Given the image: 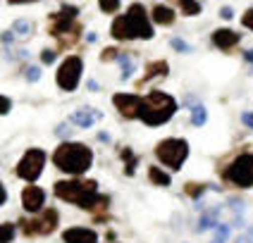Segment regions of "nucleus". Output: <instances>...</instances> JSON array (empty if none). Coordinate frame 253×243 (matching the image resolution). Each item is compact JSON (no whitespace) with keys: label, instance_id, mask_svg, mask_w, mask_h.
Returning <instances> with one entry per match:
<instances>
[{"label":"nucleus","instance_id":"37","mask_svg":"<svg viewBox=\"0 0 253 243\" xmlns=\"http://www.w3.org/2000/svg\"><path fill=\"white\" fill-rule=\"evenodd\" d=\"M244 60H246L249 65H253V48H251V50H246V53H244Z\"/></svg>","mask_w":253,"mask_h":243},{"label":"nucleus","instance_id":"34","mask_svg":"<svg viewBox=\"0 0 253 243\" xmlns=\"http://www.w3.org/2000/svg\"><path fill=\"white\" fill-rule=\"evenodd\" d=\"M220 17H222V19H232V17H234V10H232V7H222V10H220Z\"/></svg>","mask_w":253,"mask_h":243},{"label":"nucleus","instance_id":"6","mask_svg":"<svg viewBox=\"0 0 253 243\" xmlns=\"http://www.w3.org/2000/svg\"><path fill=\"white\" fill-rule=\"evenodd\" d=\"M222 179L237 188H253V153H241L234 157L222 172Z\"/></svg>","mask_w":253,"mask_h":243},{"label":"nucleus","instance_id":"8","mask_svg":"<svg viewBox=\"0 0 253 243\" xmlns=\"http://www.w3.org/2000/svg\"><path fill=\"white\" fill-rule=\"evenodd\" d=\"M82 74H84V60L79 55H67L55 71V84L65 91L72 93L77 91V86L82 84Z\"/></svg>","mask_w":253,"mask_h":243},{"label":"nucleus","instance_id":"31","mask_svg":"<svg viewBox=\"0 0 253 243\" xmlns=\"http://www.w3.org/2000/svg\"><path fill=\"white\" fill-rule=\"evenodd\" d=\"M10 110H12V100L0 93V114H7Z\"/></svg>","mask_w":253,"mask_h":243},{"label":"nucleus","instance_id":"29","mask_svg":"<svg viewBox=\"0 0 253 243\" xmlns=\"http://www.w3.org/2000/svg\"><path fill=\"white\" fill-rule=\"evenodd\" d=\"M55 60H57V50H50V48H45V50L41 53V62H43V65H53Z\"/></svg>","mask_w":253,"mask_h":243},{"label":"nucleus","instance_id":"27","mask_svg":"<svg viewBox=\"0 0 253 243\" xmlns=\"http://www.w3.org/2000/svg\"><path fill=\"white\" fill-rule=\"evenodd\" d=\"M120 5H122V0H98L100 12H105V14H115L120 10Z\"/></svg>","mask_w":253,"mask_h":243},{"label":"nucleus","instance_id":"3","mask_svg":"<svg viewBox=\"0 0 253 243\" xmlns=\"http://www.w3.org/2000/svg\"><path fill=\"white\" fill-rule=\"evenodd\" d=\"M53 193H55L60 200L72 203V205H77V208H82V210H91V212H93L96 203L100 200L98 181H93V179H79V176L55 181Z\"/></svg>","mask_w":253,"mask_h":243},{"label":"nucleus","instance_id":"7","mask_svg":"<svg viewBox=\"0 0 253 243\" xmlns=\"http://www.w3.org/2000/svg\"><path fill=\"white\" fill-rule=\"evenodd\" d=\"M57 222H60V212L55 208H48V210H41L39 217H24L17 224L24 236H48L57 229Z\"/></svg>","mask_w":253,"mask_h":243},{"label":"nucleus","instance_id":"23","mask_svg":"<svg viewBox=\"0 0 253 243\" xmlns=\"http://www.w3.org/2000/svg\"><path fill=\"white\" fill-rule=\"evenodd\" d=\"M179 7H182V12L186 14V17H198L201 10H203L198 0H179Z\"/></svg>","mask_w":253,"mask_h":243},{"label":"nucleus","instance_id":"22","mask_svg":"<svg viewBox=\"0 0 253 243\" xmlns=\"http://www.w3.org/2000/svg\"><path fill=\"white\" fill-rule=\"evenodd\" d=\"M211 188V184H201V181H189V184L184 186V193L186 196H191V198H201L206 191Z\"/></svg>","mask_w":253,"mask_h":243},{"label":"nucleus","instance_id":"28","mask_svg":"<svg viewBox=\"0 0 253 243\" xmlns=\"http://www.w3.org/2000/svg\"><path fill=\"white\" fill-rule=\"evenodd\" d=\"M120 53H122V50H117V48H105V50L100 53V60H103V62H113V60L117 62Z\"/></svg>","mask_w":253,"mask_h":243},{"label":"nucleus","instance_id":"5","mask_svg":"<svg viewBox=\"0 0 253 243\" xmlns=\"http://www.w3.org/2000/svg\"><path fill=\"white\" fill-rule=\"evenodd\" d=\"M155 157L168 170L179 172L182 165L186 162V157H189V143L184 141V139H172V136L163 139V141L155 145Z\"/></svg>","mask_w":253,"mask_h":243},{"label":"nucleus","instance_id":"33","mask_svg":"<svg viewBox=\"0 0 253 243\" xmlns=\"http://www.w3.org/2000/svg\"><path fill=\"white\" fill-rule=\"evenodd\" d=\"M241 122L246 124V129H253V110H251V112H244V117H241Z\"/></svg>","mask_w":253,"mask_h":243},{"label":"nucleus","instance_id":"12","mask_svg":"<svg viewBox=\"0 0 253 243\" xmlns=\"http://www.w3.org/2000/svg\"><path fill=\"white\" fill-rule=\"evenodd\" d=\"M43 205H45V191L41 186H34V184L24 186V191H22V208L29 214H39L43 210Z\"/></svg>","mask_w":253,"mask_h":243},{"label":"nucleus","instance_id":"11","mask_svg":"<svg viewBox=\"0 0 253 243\" xmlns=\"http://www.w3.org/2000/svg\"><path fill=\"white\" fill-rule=\"evenodd\" d=\"M113 105L120 110V114H122L125 119H139V110H141L139 93H115Z\"/></svg>","mask_w":253,"mask_h":243},{"label":"nucleus","instance_id":"16","mask_svg":"<svg viewBox=\"0 0 253 243\" xmlns=\"http://www.w3.org/2000/svg\"><path fill=\"white\" fill-rule=\"evenodd\" d=\"M174 19H177V14H174V10H172L169 5H153V10H151V22H153V24L172 27Z\"/></svg>","mask_w":253,"mask_h":243},{"label":"nucleus","instance_id":"19","mask_svg":"<svg viewBox=\"0 0 253 243\" xmlns=\"http://www.w3.org/2000/svg\"><path fill=\"white\" fill-rule=\"evenodd\" d=\"M120 157H122V162H125V174L126 176H134V174H136V165H139V157L134 155L129 148H122V150H120Z\"/></svg>","mask_w":253,"mask_h":243},{"label":"nucleus","instance_id":"18","mask_svg":"<svg viewBox=\"0 0 253 243\" xmlns=\"http://www.w3.org/2000/svg\"><path fill=\"white\" fill-rule=\"evenodd\" d=\"M117 62H120V67H122V79H125V81L131 79V74L136 69V60H134V55H131V53H120Z\"/></svg>","mask_w":253,"mask_h":243},{"label":"nucleus","instance_id":"20","mask_svg":"<svg viewBox=\"0 0 253 243\" xmlns=\"http://www.w3.org/2000/svg\"><path fill=\"white\" fill-rule=\"evenodd\" d=\"M148 179L153 181V186H169V174L163 172L160 167H155V165L148 167Z\"/></svg>","mask_w":253,"mask_h":243},{"label":"nucleus","instance_id":"36","mask_svg":"<svg viewBox=\"0 0 253 243\" xmlns=\"http://www.w3.org/2000/svg\"><path fill=\"white\" fill-rule=\"evenodd\" d=\"M10 5H29V2H39V0H7Z\"/></svg>","mask_w":253,"mask_h":243},{"label":"nucleus","instance_id":"9","mask_svg":"<svg viewBox=\"0 0 253 243\" xmlns=\"http://www.w3.org/2000/svg\"><path fill=\"white\" fill-rule=\"evenodd\" d=\"M77 14H79V7L77 5H62L57 12H53L48 17V34L53 38H60L65 34H72V31H79L82 24L77 22Z\"/></svg>","mask_w":253,"mask_h":243},{"label":"nucleus","instance_id":"10","mask_svg":"<svg viewBox=\"0 0 253 243\" xmlns=\"http://www.w3.org/2000/svg\"><path fill=\"white\" fill-rule=\"evenodd\" d=\"M45 160H48L45 150H41V148H29L27 153L22 155V160L17 162V176L24 179L27 184H34L43 174Z\"/></svg>","mask_w":253,"mask_h":243},{"label":"nucleus","instance_id":"26","mask_svg":"<svg viewBox=\"0 0 253 243\" xmlns=\"http://www.w3.org/2000/svg\"><path fill=\"white\" fill-rule=\"evenodd\" d=\"M169 45H172V50H177V53H182V55H189V53H194V45H191V43H186L184 38H179V36L169 38Z\"/></svg>","mask_w":253,"mask_h":243},{"label":"nucleus","instance_id":"13","mask_svg":"<svg viewBox=\"0 0 253 243\" xmlns=\"http://www.w3.org/2000/svg\"><path fill=\"white\" fill-rule=\"evenodd\" d=\"M211 38H212V45H215L217 50H232L234 45H239L241 34L229 27H222V29H215Z\"/></svg>","mask_w":253,"mask_h":243},{"label":"nucleus","instance_id":"25","mask_svg":"<svg viewBox=\"0 0 253 243\" xmlns=\"http://www.w3.org/2000/svg\"><path fill=\"white\" fill-rule=\"evenodd\" d=\"M14 234H17V224H10V222L0 224V243H12Z\"/></svg>","mask_w":253,"mask_h":243},{"label":"nucleus","instance_id":"17","mask_svg":"<svg viewBox=\"0 0 253 243\" xmlns=\"http://www.w3.org/2000/svg\"><path fill=\"white\" fill-rule=\"evenodd\" d=\"M169 71V65L165 62V60H155V62H148L146 65V74H143V79L139 81V88L143 84H148L151 79H158V76H168Z\"/></svg>","mask_w":253,"mask_h":243},{"label":"nucleus","instance_id":"2","mask_svg":"<svg viewBox=\"0 0 253 243\" xmlns=\"http://www.w3.org/2000/svg\"><path fill=\"white\" fill-rule=\"evenodd\" d=\"M53 165L60 172L70 174V176H82L91 170L93 165V150L86 145V143H77V141H62L53 150Z\"/></svg>","mask_w":253,"mask_h":243},{"label":"nucleus","instance_id":"35","mask_svg":"<svg viewBox=\"0 0 253 243\" xmlns=\"http://www.w3.org/2000/svg\"><path fill=\"white\" fill-rule=\"evenodd\" d=\"M7 203V191H5V186H2V181H0V208Z\"/></svg>","mask_w":253,"mask_h":243},{"label":"nucleus","instance_id":"1","mask_svg":"<svg viewBox=\"0 0 253 243\" xmlns=\"http://www.w3.org/2000/svg\"><path fill=\"white\" fill-rule=\"evenodd\" d=\"M110 36L115 41H151L155 36L153 24H151V14L141 2H131L126 7L125 14H117L115 22L110 24Z\"/></svg>","mask_w":253,"mask_h":243},{"label":"nucleus","instance_id":"21","mask_svg":"<svg viewBox=\"0 0 253 243\" xmlns=\"http://www.w3.org/2000/svg\"><path fill=\"white\" fill-rule=\"evenodd\" d=\"M12 34H17L19 38H31V34H34V24L29 22V19H17L12 24Z\"/></svg>","mask_w":253,"mask_h":243},{"label":"nucleus","instance_id":"14","mask_svg":"<svg viewBox=\"0 0 253 243\" xmlns=\"http://www.w3.org/2000/svg\"><path fill=\"white\" fill-rule=\"evenodd\" d=\"M65 243H98V234L88 227H72L62 231Z\"/></svg>","mask_w":253,"mask_h":243},{"label":"nucleus","instance_id":"32","mask_svg":"<svg viewBox=\"0 0 253 243\" xmlns=\"http://www.w3.org/2000/svg\"><path fill=\"white\" fill-rule=\"evenodd\" d=\"M27 79L29 81H39L41 79V69L39 67H27Z\"/></svg>","mask_w":253,"mask_h":243},{"label":"nucleus","instance_id":"15","mask_svg":"<svg viewBox=\"0 0 253 243\" xmlns=\"http://www.w3.org/2000/svg\"><path fill=\"white\" fill-rule=\"evenodd\" d=\"M100 117H103V114L96 112L93 107H82V110H77V112L72 114L70 122L72 124H77V127H82V129H88V127H93Z\"/></svg>","mask_w":253,"mask_h":243},{"label":"nucleus","instance_id":"24","mask_svg":"<svg viewBox=\"0 0 253 243\" xmlns=\"http://www.w3.org/2000/svg\"><path fill=\"white\" fill-rule=\"evenodd\" d=\"M206 119H208V110H206L203 105H194V107H191V124H194V127H203Z\"/></svg>","mask_w":253,"mask_h":243},{"label":"nucleus","instance_id":"30","mask_svg":"<svg viewBox=\"0 0 253 243\" xmlns=\"http://www.w3.org/2000/svg\"><path fill=\"white\" fill-rule=\"evenodd\" d=\"M241 24H244L246 29H251V31H253V7H249L246 12L241 14Z\"/></svg>","mask_w":253,"mask_h":243},{"label":"nucleus","instance_id":"4","mask_svg":"<svg viewBox=\"0 0 253 243\" xmlns=\"http://www.w3.org/2000/svg\"><path fill=\"white\" fill-rule=\"evenodd\" d=\"M177 100L165 91H148L146 96H141V110L139 119L146 127H163L177 114Z\"/></svg>","mask_w":253,"mask_h":243}]
</instances>
